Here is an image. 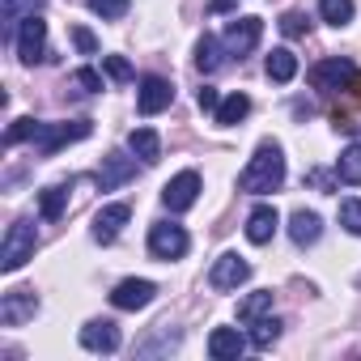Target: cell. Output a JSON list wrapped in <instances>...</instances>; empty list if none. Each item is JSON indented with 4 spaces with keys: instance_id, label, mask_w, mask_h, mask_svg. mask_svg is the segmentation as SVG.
Listing matches in <instances>:
<instances>
[{
    "instance_id": "obj_1",
    "label": "cell",
    "mask_w": 361,
    "mask_h": 361,
    "mask_svg": "<svg viewBox=\"0 0 361 361\" xmlns=\"http://www.w3.org/2000/svg\"><path fill=\"white\" fill-rule=\"evenodd\" d=\"M281 183H285V149H281L276 140H264V145L251 153V161L243 166L238 188L251 192V196H268V192H276Z\"/></svg>"
},
{
    "instance_id": "obj_2",
    "label": "cell",
    "mask_w": 361,
    "mask_h": 361,
    "mask_svg": "<svg viewBox=\"0 0 361 361\" xmlns=\"http://www.w3.org/2000/svg\"><path fill=\"white\" fill-rule=\"evenodd\" d=\"M35 247H39V230H35V221H13L9 226V234H5V243H0V272H18L26 259H35Z\"/></svg>"
},
{
    "instance_id": "obj_3",
    "label": "cell",
    "mask_w": 361,
    "mask_h": 361,
    "mask_svg": "<svg viewBox=\"0 0 361 361\" xmlns=\"http://www.w3.org/2000/svg\"><path fill=\"white\" fill-rule=\"evenodd\" d=\"M94 128H90V119H73V123H39L35 128V136H30V145L43 153V157H51V153H60L64 145H77V140H85Z\"/></svg>"
},
{
    "instance_id": "obj_4",
    "label": "cell",
    "mask_w": 361,
    "mask_h": 361,
    "mask_svg": "<svg viewBox=\"0 0 361 361\" xmlns=\"http://www.w3.org/2000/svg\"><path fill=\"white\" fill-rule=\"evenodd\" d=\"M188 247H192V238H188L183 226H174V221L149 226V255H153V259H166V264H170V259H183Z\"/></svg>"
},
{
    "instance_id": "obj_5",
    "label": "cell",
    "mask_w": 361,
    "mask_h": 361,
    "mask_svg": "<svg viewBox=\"0 0 361 361\" xmlns=\"http://www.w3.org/2000/svg\"><path fill=\"white\" fill-rule=\"evenodd\" d=\"M18 56H22V64H43L47 60V22L39 18V13H26L22 22H18Z\"/></svg>"
},
{
    "instance_id": "obj_6",
    "label": "cell",
    "mask_w": 361,
    "mask_h": 361,
    "mask_svg": "<svg viewBox=\"0 0 361 361\" xmlns=\"http://www.w3.org/2000/svg\"><path fill=\"white\" fill-rule=\"evenodd\" d=\"M196 200H200V174H196V170H178L170 183L161 188V204H166L170 213H188Z\"/></svg>"
},
{
    "instance_id": "obj_7",
    "label": "cell",
    "mask_w": 361,
    "mask_h": 361,
    "mask_svg": "<svg viewBox=\"0 0 361 361\" xmlns=\"http://www.w3.org/2000/svg\"><path fill=\"white\" fill-rule=\"evenodd\" d=\"M259 39H264V22L259 18H234L230 26H226V35H221V43H226V51L230 56H251L255 47H259Z\"/></svg>"
},
{
    "instance_id": "obj_8",
    "label": "cell",
    "mask_w": 361,
    "mask_h": 361,
    "mask_svg": "<svg viewBox=\"0 0 361 361\" xmlns=\"http://www.w3.org/2000/svg\"><path fill=\"white\" fill-rule=\"evenodd\" d=\"M353 77H357L353 60H340V56H331V60H319V64L310 68V85H314V90H323V94L348 90V85H353Z\"/></svg>"
},
{
    "instance_id": "obj_9",
    "label": "cell",
    "mask_w": 361,
    "mask_h": 361,
    "mask_svg": "<svg viewBox=\"0 0 361 361\" xmlns=\"http://www.w3.org/2000/svg\"><path fill=\"white\" fill-rule=\"evenodd\" d=\"M247 281H251V264H247L243 255L226 251V255L213 259V272H209V285H213V289L230 293V289H238V285H247Z\"/></svg>"
},
{
    "instance_id": "obj_10",
    "label": "cell",
    "mask_w": 361,
    "mask_h": 361,
    "mask_svg": "<svg viewBox=\"0 0 361 361\" xmlns=\"http://www.w3.org/2000/svg\"><path fill=\"white\" fill-rule=\"evenodd\" d=\"M153 298H157V285L145 281V276H128V281H119L111 289V306L115 310H145Z\"/></svg>"
},
{
    "instance_id": "obj_11",
    "label": "cell",
    "mask_w": 361,
    "mask_h": 361,
    "mask_svg": "<svg viewBox=\"0 0 361 361\" xmlns=\"http://www.w3.org/2000/svg\"><path fill=\"white\" fill-rule=\"evenodd\" d=\"M35 314H39V293L35 289H9L0 298V323L5 327H22Z\"/></svg>"
},
{
    "instance_id": "obj_12",
    "label": "cell",
    "mask_w": 361,
    "mask_h": 361,
    "mask_svg": "<svg viewBox=\"0 0 361 361\" xmlns=\"http://www.w3.org/2000/svg\"><path fill=\"white\" fill-rule=\"evenodd\" d=\"M119 344H123V336H119V327L111 323V319H90L85 327H81V348L85 353H119Z\"/></svg>"
},
{
    "instance_id": "obj_13",
    "label": "cell",
    "mask_w": 361,
    "mask_h": 361,
    "mask_svg": "<svg viewBox=\"0 0 361 361\" xmlns=\"http://www.w3.org/2000/svg\"><path fill=\"white\" fill-rule=\"evenodd\" d=\"M170 102H174V85H170L166 77H145V81H140V90H136L140 115H157V111H166Z\"/></svg>"
},
{
    "instance_id": "obj_14",
    "label": "cell",
    "mask_w": 361,
    "mask_h": 361,
    "mask_svg": "<svg viewBox=\"0 0 361 361\" xmlns=\"http://www.w3.org/2000/svg\"><path fill=\"white\" fill-rule=\"evenodd\" d=\"M128 221H132V209H128V204H102L90 234H94V243H115Z\"/></svg>"
},
{
    "instance_id": "obj_15",
    "label": "cell",
    "mask_w": 361,
    "mask_h": 361,
    "mask_svg": "<svg viewBox=\"0 0 361 361\" xmlns=\"http://www.w3.org/2000/svg\"><path fill=\"white\" fill-rule=\"evenodd\" d=\"M247 344H251V340H247L238 327H213V336H209V357H213V361H238Z\"/></svg>"
},
{
    "instance_id": "obj_16",
    "label": "cell",
    "mask_w": 361,
    "mask_h": 361,
    "mask_svg": "<svg viewBox=\"0 0 361 361\" xmlns=\"http://www.w3.org/2000/svg\"><path fill=\"white\" fill-rule=\"evenodd\" d=\"M276 226H281V213H276L272 204H255V209L247 213V238H251L255 247H264V243H272V234H276Z\"/></svg>"
},
{
    "instance_id": "obj_17",
    "label": "cell",
    "mask_w": 361,
    "mask_h": 361,
    "mask_svg": "<svg viewBox=\"0 0 361 361\" xmlns=\"http://www.w3.org/2000/svg\"><path fill=\"white\" fill-rule=\"evenodd\" d=\"M128 178H136V161H132V157H123V153H106V157H102V170H98L102 192H111V188L128 183Z\"/></svg>"
},
{
    "instance_id": "obj_18",
    "label": "cell",
    "mask_w": 361,
    "mask_h": 361,
    "mask_svg": "<svg viewBox=\"0 0 361 361\" xmlns=\"http://www.w3.org/2000/svg\"><path fill=\"white\" fill-rule=\"evenodd\" d=\"M289 238H293L298 247H314V243L323 238V217L310 213V209H298V213L289 217Z\"/></svg>"
},
{
    "instance_id": "obj_19",
    "label": "cell",
    "mask_w": 361,
    "mask_h": 361,
    "mask_svg": "<svg viewBox=\"0 0 361 361\" xmlns=\"http://www.w3.org/2000/svg\"><path fill=\"white\" fill-rule=\"evenodd\" d=\"M128 149H132L145 166H153V161L161 157V136H157L153 128H132V132H128Z\"/></svg>"
},
{
    "instance_id": "obj_20",
    "label": "cell",
    "mask_w": 361,
    "mask_h": 361,
    "mask_svg": "<svg viewBox=\"0 0 361 361\" xmlns=\"http://www.w3.org/2000/svg\"><path fill=\"white\" fill-rule=\"evenodd\" d=\"M264 68H268V77H272L276 85H289V81L298 77V56H293L289 47H276V51L268 56V64H264Z\"/></svg>"
},
{
    "instance_id": "obj_21",
    "label": "cell",
    "mask_w": 361,
    "mask_h": 361,
    "mask_svg": "<svg viewBox=\"0 0 361 361\" xmlns=\"http://www.w3.org/2000/svg\"><path fill=\"white\" fill-rule=\"evenodd\" d=\"M64 209H68V183H51V188H43V196H39V213H43V221H60Z\"/></svg>"
},
{
    "instance_id": "obj_22",
    "label": "cell",
    "mask_w": 361,
    "mask_h": 361,
    "mask_svg": "<svg viewBox=\"0 0 361 361\" xmlns=\"http://www.w3.org/2000/svg\"><path fill=\"white\" fill-rule=\"evenodd\" d=\"M221 51H226V43H221V39H213V35H204V39L196 43V68H200V73H217V68L226 64V56H221Z\"/></svg>"
},
{
    "instance_id": "obj_23",
    "label": "cell",
    "mask_w": 361,
    "mask_h": 361,
    "mask_svg": "<svg viewBox=\"0 0 361 361\" xmlns=\"http://www.w3.org/2000/svg\"><path fill=\"white\" fill-rule=\"evenodd\" d=\"M213 115H217L221 128H234V123H243V119L251 115V98H247V94H230V98H221V106H217Z\"/></svg>"
},
{
    "instance_id": "obj_24",
    "label": "cell",
    "mask_w": 361,
    "mask_h": 361,
    "mask_svg": "<svg viewBox=\"0 0 361 361\" xmlns=\"http://www.w3.org/2000/svg\"><path fill=\"white\" fill-rule=\"evenodd\" d=\"M247 340H251L255 348H268V344H276V340H281V319H272V314H259V319H251V331H247Z\"/></svg>"
},
{
    "instance_id": "obj_25",
    "label": "cell",
    "mask_w": 361,
    "mask_h": 361,
    "mask_svg": "<svg viewBox=\"0 0 361 361\" xmlns=\"http://www.w3.org/2000/svg\"><path fill=\"white\" fill-rule=\"evenodd\" d=\"M336 174H340V183H361V140H353L344 153H340V161H336Z\"/></svg>"
},
{
    "instance_id": "obj_26",
    "label": "cell",
    "mask_w": 361,
    "mask_h": 361,
    "mask_svg": "<svg viewBox=\"0 0 361 361\" xmlns=\"http://www.w3.org/2000/svg\"><path fill=\"white\" fill-rule=\"evenodd\" d=\"M353 13H357V5H353V0H319V18L327 22V26H348L353 22Z\"/></svg>"
},
{
    "instance_id": "obj_27",
    "label": "cell",
    "mask_w": 361,
    "mask_h": 361,
    "mask_svg": "<svg viewBox=\"0 0 361 361\" xmlns=\"http://www.w3.org/2000/svg\"><path fill=\"white\" fill-rule=\"evenodd\" d=\"M272 310V289H255V293H247L243 302H238V319L243 323H251V319H259V314H268Z\"/></svg>"
},
{
    "instance_id": "obj_28",
    "label": "cell",
    "mask_w": 361,
    "mask_h": 361,
    "mask_svg": "<svg viewBox=\"0 0 361 361\" xmlns=\"http://www.w3.org/2000/svg\"><path fill=\"white\" fill-rule=\"evenodd\" d=\"M340 226H344L353 238H361V200H357V196L340 200Z\"/></svg>"
},
{
    "instance_id": "obj_29",
    "label": "cell",
    "mask_w": 361,
    "mask_h": 361,
    "mask_svg": "<svg viewBox=\"0 0 361 361\" xmlns=\"http://www.w3.org/2000/svg\"><path fill=\"white\" fill-rule=\"evenodd\" d=\"M90 9H94L102 22H119V18L132 9V0H90Z\"/></svg>"
},
{
    "instance_id": "obj_30",
    "label": "cell",
    "mask_w": 361,
    "mask_h": 361,
    "mask_svg": "<svg viewBox=\"0 0 361 361\" xmlns=\"http://www.w3.org/2000/svg\"><path fill=\"white\" fill-rule=\"evenodd\" d=\"M35 128H39V119H13V128L5 132V145H22V140H30Z\"/></svg>"
},
{
    "instance_id": "obj_31",
    "label": "cell",
    "mask_w": 361,
    "mask_h": 361,
    "mask_svg": "<svg viewBox=\"0 0 361 361\" xmlns=\"http://www.w3.org/2000/svg\"><path fill=\"white\" fill-rule=\"evenodd\" d=\"M102 68H106V77H111V81H132V64H128L123 56H106V60H102Z\"/></svg>"
},
{
    "instance_id": "obj_32",
    "label": "cell",
    "mask_w": 361,
    "mask_h": 361,
    "mask_svg": "<svg viewBox=\"0 0 361 361\" xmlns=\"http://www.w3.org/2000/svg\"><path fill=\"white\" fill-rule=\"evenodd\" d=\"M73 85H77L81 94H98V90H102V77H98L94 68H77V73H73Z\"/></svg>"
},
{
    "instance_id": "obj_33",
    "label": "cell",
    "mask_w": 361,
    "mask_h": 361,
    "mask_svg": "<svg viewBox=\"0 0 361 361\" xmlns=\"http://www.w3.org/2000/svg\"><path fill=\"white\" fill-rule=\"evenodd\" d=\"M306 26H310V22H306L302 13H285V18H281V30H285L289 39H298V35H306Z\"/></svg>"
},
{
    "instance_id": "obj_34",
    "label": "cell",
    "mask_w": 361,
    "mask_h": 361,
    "mask_svg": "<svg viewBox=\"0 0 361 361\" xmlns=\"http://www.w3.org/2000/svg\"><path fill=\"white\" fill-rule=\"evenodd\" d=\"M73 43H77V47H81L85 56H94V51H98V43H94V35H90L85 26H77V30H73Z\"/></svg>"
},
{
    "instance_id": "obj_35",
    "label": "cell",
    "mask_w": 361,
    "mask_h": 361,
    "mask_svg": "<svg viewBox=\"0 0 361 361\" xmlns=\"http://www.w3.org/2000/svg\"><path fill=\"white\" fill-rule=\"evenodd\" d=\"M196 102H200V111H217V106H221V94H217V90H209V85H204V90H200V94H196Z\"/></svg>"
},
{
    "instance_id": "obj_36",
    "label": "cell",
    "mask_w": 361,
    "mask_h": 361,
    "mask_svg": "<svg viewBox=\"0 0 361 361\" xmlns=\"http://www.w3.org/2000/svg\"><path fill=\"white\" fill-rule=\"evenodd\" d=\"M226 9H234V0H213V13H226Z\"/></svg>"
}]
</instances>
